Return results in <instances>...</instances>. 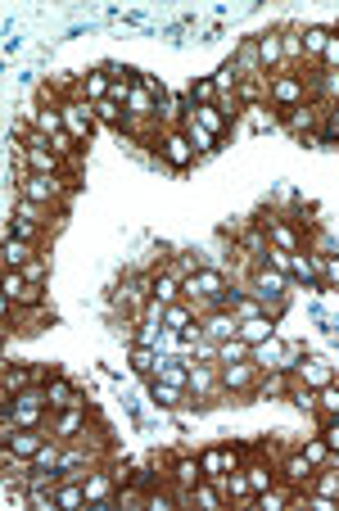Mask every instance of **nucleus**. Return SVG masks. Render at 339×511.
<instances>
[{"mask_svg": "<svg viewBox=\"0 0 339 511\" xmlns=\"http://www.w3.org/2000/svg\"><path fill=\"white\" fill-rule=\"evenodd\" d=\"M200 480H208L200 453H177V457H168V484H177V489H195Z\"/></svg>", "mask_w": 339, "mask_h": 511, "instance_id": "obj_10", "label": "nucleus"}, {"mask_svg": "<svg viewBox=\"0 0 339 511\" xmlns=\"http://www.w3.org/2000/svg\"><path fill=\"white\" fill-rule=\"evenodd\" d=\"M14 136L27 145V149H55V141L46 136V132H36L32 123H23V127H14Z\"/></svg>", "mask_w": 339, "mask_h": 511, "instance_id": "obj_49", "label": "nucleus"}, {"mask_svg": "<svg viewBox=\"0 0 339 511\" xmlns=\"http://www.w3.org/2000/svg\"><path fill=\"white\" fill-rule=\"evenodd\" d=\"M253 362L262 367V371H276V367H294L298 358H294V353H285V344H281V335H272L267 344H253Z\"/></svg>", "mask_w": 339, "mask_h": 511, "instance_id": "obj_20", "label": "nucleus"}, {"mask_svg": "<svg viewBox=\"0 0 339 511\" xmlns=\"http://www.w3.org/2000/svg\"><path fill=\"white\" fill-rule=\"evenodd\" d=\"M231 68H236L240 77H267V72H262V64H258V42H253V36L231 50Z\"/></svg>", "mask_w": 339, "mask_h": 511, "instance_id": "obj_29", "label": "nucleus"}, {"mask_svg": "<svg viewBox=\"0 0 339 511\" xmlns=\"http://www.w3.org/2000/svg\"><path fill=\"white\" fill-rule=\"evenodd\" d=\"M113 507H145V489H140L136 480L118 484V498H113Z\"/></svg>", "mask_w": 339, "mask_h": 511, "instance_id": "obj_52", "label": "nucleus"}, {"mask_svg": "<svg viewBox=\"0 0 339 511\" xmlns=\"http://www.w3.org/2000/svg\"><path fill=\"white\" fill-rule=\"evenodd\" d=\"M46 439H50V430H14V439H5V444H10L19 457H27V461H32L36 453H41V444H46Z\"/></svg>", "mask_w": 339, "mask_h": 511, "instance_id": "obj_33", "label": "nucleus"}, {"mask_svg": "<svg viewBox=\"0 0 339 511\" xmlns=\"http://www.w3.org/2000/svg\"><path fill=\"white\" fill-rule=\"evenodd\" d=\"M32 258H41V245L36 240H19V235H0V263L5 267H27Z\"/></svg>", "mask_w": 339, "mask_h": 511, "instance_id": "obj_15", "label": "nucleus"}, {"mask_svg": "<svg viewBox=\"0 0 339 511\" xmlns=\"http://www.w3.org/2000/svg\"><path fill=\"white\" fill-rule=\"evenodd\" d=\"M59 113H64V132L78 141V145L91 141L95 127H100V113H95V104H87V100H64Z\"/></svg>", "mask_w": 339, "mask_h": 511, "instance_id": "obj_4", "label": "nucleus"}, {"mask_svg": "<svg viewBox=\"0 0 339 511\" xmlns=\"http://www.w3.org/2000/svg\"><path fill=\"white\" fill-rule=\"evenodd\" d=\"M321 118H326V109L308 100V104H298V109L281 113V123H285L294 136H317V132H321Z\"/></svg>", "mask_w": 339, "mask_h": 511, "instance_id": "obj_14", "label": "nucleus"}, {"mask_svg": "<svg viewBox=\"0 0 339 511\" xmlns=\"http://www.w3.org/2000/svg\"><path fill=\"white\" fill-rule=\"evenodd\" d=\"M217 484H222V493H226V502H231V507H258V493H253V484L245 476V466L240 470H226Z\"/></svg>", "mask_w": 339, "mask_h": 511, "instance_id": "obj_16", "label": "nucleus"}, {"mask_svg": "<svg viewBox=\"0 0 339 511\" xmlns=\"http://www.w3.org/2000/svg\"><path fill=\"white\" fill-rule=\"evenodd\" d=\"M185 100H191L195 109H200V104H217V87H213V77H195L191 91H185Z\"/></svg>", "mask_w": 339, "mask_h": 511, "instance_id": "obj_44", "label": "nucleus"}, {"mask_svg": "<svg viewBox=\"0 0 339 511\" xmlns=\"http://www.w3.org/2000/svg\"><path fill=\"white\" fill-rule=\"evenodd\" d=\"M321 136L339 141V104H330V109H326V118H321Z\"/></svg>", "mask_w": 339, "mask_h": 511, "instance_id": "obj_57", "label": "nucleus"}, {"mask_svg": "<svg viewBox=\"0 0 339 511\" xmlns=\"http://www.w3.org/2000/svg\"><path fill=\"white\" fill-rule=\"evenodd\" d=\"M23 277L32 281V286H46V277H50V258L41 254V258H32L27 267H23Z\"/></svg>", "mask_w": 339, "mask_h": 511, "instance_id": "obj_54", "label": "nucleus"}, {"mask_svg": "<svg viewBox=\"0 0 339 511\" xmlns=\"http://www.w3.org/2000/svg\"><path fill=\"white\" fill-rule=\"evenodd\" d=\"M262 231H267V245H276V249H285V254H304V249H308V235L298 231L294 217L267 213V217H262Z\"/></svg>", "mask_w": 339, "mask_h": 511, "instance_id": "obj_5", "label": "nucleus"}, {"mask_svg": "<svg viewBox=\"0 0 339 511\" xmlns=\"http://www.w3.org/2000/svg\"><path fill=\"white\" fill-rule=\"evenodd\" d=\"M159 380L191 389V358H163V362H159Z\"/></svg>", "mask_w": 339, "mask_h": 511, "instance_id": "obj_38", "label": "nucleus"}, {"mask_svg": "<svg viewBox=\"0 0 339 511\" xmlns=\"http://www.w3.org/2000/svg\"><path fill=\"white\" fill-rule=\"evenodd\" d=\"M258 42V64H262V72H281L285 68V50H281V32H262V36H253Z\"/></svg>", "mask_w": 339, "mask_h": 511, "instance_id": "obj_24", "label": "nucleus"}, {"mask_svg": "<svg viewBox=\"0 0 339 511\" xmlns=\"http://www.w3.org/2000/svg\"><path fill=\"white\" fill-rule=\"evenodd\" d=\"M181 132H185V136H191V145H195V154H213V145H217V136H213L208 127H200V123H195V118H185V123H181Z\"/></svg>", "mask_w": 339, "mask_h": 511, "instance_id": "obj_43", "label": "nucleus"}, {"mask_svg": "<svg viewBox=\"0 0 339 511\" xmlns=\"http://www.w3.org/2000/svg\"><path fill=\"white\" fill-rule=\"evenodd\" d=\"M181 281H185V277H177L172 267L154 271V299H159V303H181Z\"/></svg>", "mask_w": 339, "mask_h": 511, "instance_id": "obj_36", "label": "nucleus"}, {"mask_svg": "<svg viewBox=\"0 0 339 511\" xmlns=\"http://www.w3.org/2000/svg\"><path fill=\"white\" fill-rule=\"evenodd\" d=\"M200 461H204V476H208V480H222V476H226V453H222V448H204Z\"/></svg>", "mask_w": 339, "mask_h": 511, "instance_id": "obj_48", "label": "nucleus"}, {"mask_svg": "<svg viewBox=\"0 0 339 511\" xmlns=\"http://www.w3.org/2000/svg\"><path fill=\"white\" fill-rule=\"evenodd\" d=\"M14 186H19V200H32V204H41V209H50V213H59L64 200L72 194V177H68V172H64V177H36V172H23Z\"/></svg>", "mask_w": 339, "mask_h": 511, "instance_id": "obj_1", "label": "nucleus"}, {"mask_svg": "<svg viewBox=\"0 0 339 511\" xmlns=\"http://www.w3.org/2000/svg\"><path fill=\"white\" fill-rule=\"evenodd\" d=\"M294 502H298V489L285 484V480H276L267 493H258V507H262V511H285V507H294Z\"/></svg>", "mask_w": 339, "mask_h": 511, "instance_id": "obj_31", "label": "nucleus"}, {"mask_svg": "<svg viewBox=\"0 0 339 511\" xmlns=\"http://www.w3.org/2000/svg\"><path fill=\"white\" fill-rule=\"evenodd\" d=\"M64 168H68V159L55 149H27V159H23V172H36V177H64Z\"/></svg>", "mask_w": 339, "mask_h": 511, "instance_id": "obj_21", "label": "nucleus"}, {"mask_svg": "<svg viewBox=\"0 0 339 511\" xmlns=\"http://www.w3.org/2000/svg\"><path fill=\"white\" fill-rule=\"evenodd\" d=\"M195 322H200V317H195V308L185 303V299H181V303H168V312H163V331H172V335H181L185 326H195Z\"/></svg>", "mask_w": 339, "mask_h": 511, "instance_id": "obj_37", "label": "nucleus"}, {"mask_svg": "<svg viewBox=\"0 0 339 511\" xmlns=\"http://www.w3.org/2000/svg\"><path fill=\"white\" fill-rule=\"evenodd\" d=\"M55 498H59L64 511H78V507H87V484H82V480H64V484L55 489Z\"/></svg>", "mask_w": 339, "mask_h": 511, "instance_id": "obj_42", "label": "nucleus"}, {"mask_svg": "<svg viewBox=\"0 0 339 511\" xmlns=\"http://www.w3.org/2000/svg\"><path fill=\"white\" fill-rule=\"evenodd\" d=\"M290 371H294V380H298V385H308V389H326V385L335 380L330 358H317V353H308V358H298Z\"/></svg>", "mask_w": 339, "mask_h": 511, "instance_id": "obj_13", "label": "nucleus"}, {"mask_svg": "<svg viewBox=\"0 0 339 511\" xmlns=\"http://www.w3.org/2000/svg\"><path fill=\"white\" fill-rule=\"evenodd\" d=\"M245 476L253 484V493H267L281 476H276V457H262V453H249L245 457Z\"/></svg>", "mask_w": 339, "mask_h": 511, "instance_id": "obj_17", "label": "nucleus"}, {"mask_svg": "<svg viewBox=\"0 0 339 511\" xmlns=\"http://www.w3.org/2000/svg\"><path fill=\"white\" fill-rule=\"evenodd\" d=\"M118 470H113L109 461H100L91 476H87V507H113V498H118Z\"/></svg>", "mask_w": 339, "mask_h": 511, "instance_id": "obj_6", "label": "nucleus"}, {"mask_svg": "<svg viewBox=\"0 0 339 511\" xmlns=\"http://www.w3.org/2000/svg\"><path fill=\"white\" fill-rule=\"evenodd\" d=\"M95 113H100V123H109V127H123V123H127V109H123L118 100H100Z\"/></svg>", "mask_w": 339, "mask_h": 511, "instance_id": "obj_50", "label": "nucleus"}, {"mask_svg": "<svg viewBox=\"0 0 339 511\" xmlns=\"http://www.w3.org/2000/svg\"><path fill=\"white\" fill-rule=\"evenodd\" d=\"M290 258H294V254H285V249H276V245H267V254H262V263L276 267V271H285V277H290Z\"/></svg>", "mask_w": 339, "mask_h": 511, "instance_id": "obj_55", "label": "nucleus"}, {"mask_svg": "<svg viewBox=\"0 0 339 511\" xmlns=\"http://www.w3.org/2000/svg\"><path fill=\"white\" fill-rule=\"evenodd\" d=\"M217 376H222V389L226 394H240V399H249L253 389H258V376H262V367L249 358V362H231V367H217Z\"/></svg>", "mask_w": 339, "mask_h": 511, "instance_id": "obj_7", "label": "nucleus"}, {"mask_svg": "<svg viewBox=\"0 0 339 511\" xmlns=\"http://www.w3.org/2000/svg\"><path fill=\"white\" fill-rule=\"evenodd\" d=\"M326 416H339V385L335 380L326 389H317V421H326Z\"/></svg>", "mask_w": 339, "mask_h": 511, "instance_id": "obj_46", "label": "nucleus"}, {"mask_svg": "<svg viewBox=\"0 0 339 511\" xmlns=\"http://www.w3.org/2000/svg\"><path fill=\"white\" fill-rule=\"evenodd\" d=\"M308 489H313V493H326V498H339V461H335V466H321V470H313Z\"/></svg>", "mask_w": 339, "mask_h": 511, "instance_id": "obj_41", "label": "nucleus"}, {"mask_svg": "<svg viewBox=\"0 0 339 511\" xmlns=\"http://www.w3.org/2000/svg\"><path fill=\"white\" fill-rule=\"evenodd\" d=\"M127 358H132V367L145 376V380H154L159 376V348H145V344H127Z\"/></svg>", "mask_w": 339, "mask_h": 511, "instance_id": "obj_35", "label": "nucleus"}, {"mask_svg": "<svg viewBox=\"0 0 339 511\" xmlns=\"http://www.w3.org/2000/svg\"><path fill=\"white\" fill-rule=\"evenodd\" d=\"M298 104H308V82H304V68H281L272 72V109L290 113Z\"/></svg>", "mask_w": 339, "mask_h": 511, "instance_id": "obj_2", "label": "nucleus"}, {"mask_svg": "<svg viewBox=\"0 0 339 511\" xmlns=\"http://www.w3.org/2000/svg\"><path fill=\"white\" fill-rule=\"evenodd\" d=\"M276 32H281L285 68H304V27H298V23H285V27H276Z\"/></svg>", "mask_w": 339, "mask_h": 511, "instance_id": "obj_27", "label": "nucleus"}, {"mask_svg": "<svg viewBox=\"0 0 339 511\" xmlns=\"http://www.w3.org/2000/svg\"><path fill=\"white\" fill-rule=\"evenodd\" d=\"M290 389H294V371L276 367V371H262V376H258L253 394H262V399H290Z\"/></svg>", "mask_w": 339, "mask_h": 511, "instance_id": "obj_25", "label": "nucleus"}, {"mask_svg": "<svg viewBox=\"0 0 339 511\" xmlns=\"http://www.w3.org/2000/svg\"><path fill=\"white\" fill-rule=\"evenodd\" d=\"M213 87H217V100H222V95H236V87H240V72H236L231 64H222V68L213 72Z\"/></svg>", "mask_w": 339, "mask_h": 511, "instance_id": "obj_47", "label": "nucleus"}, {"mask_svg": "<svg viewBox=\"0 0 339 511\" xmlns=\"http://www.w3.org/2000/svg\"><path fill=\"white\" fill-rule=\"evenodd\" d=\"M27 385H36L32 371L23 362H5V367H0V403H10L19 389H27Z\"/></svg>", "mask_w": 339, "mask_h": 511, "instance_id": "obj_26", "label": "nucleus"}, {"mask_svg": "<svg viewBox=\"0 0 339 511\" xmlns=\"http://www.w3.org/2000/svg\"><path fill=\"white\" fill-rule=\"evenodd\" d=\"M290 281H304V286H321V267H317V254H294L290 258Z\"/></svg>", "mask_w": 339, "mask_h": 511, "instance_id": "obj_32", "label": "nucleus"}, {"mask_svg": "<svg viewBox=\"0 0 339 511\" xmlns=\"http://www.w3.org/2000/svg\"><path fill=\"white\" fill-rule=\"evenodd\" d=\"M249 358H253V344H245L240 335L217 344V362H222V367H231V362H249Z\"/></svg>", "mask_w": 339, "mask_h": 511, "instance_id": "obj_40", "label": "nucleus"}, {"mask_svg": "<svg viewBox=\"0 0 339 511\" xmlns=\"http://www.w3.org/2000/svg\"><path fill=\"white\" fill-rule=\"evenodd\" d=\"M222 453H226V470H240V466H245V448H231V444H226Z\"/></svg>", "mask_w": 339, "mask_h": 511, "instance_id": "obj_59", "label": "nucleus"}, {"mask_svg": "<svg viewBox=\"0 0 339 511\" xmlns=\"http://www.w3.org/2000/svg\"><path fill=\"white\" fill-rule=\"evenodd\" d=\"M285 308H290V299H262V312H267V317H276V322H281Z\"/></svg>", "mask_w": 339, "mask_h": 511, "instance_id": "obj_58", "label": "nucleus"}, {"mask_svg": "<svg viewBox=\"0 0 339 511\" xmlns=\"http://www.w3.org/2000/svg\"><path fill=\"white\" fill-rule=\"evenodd\" d=\"M317 435L326 439V448L339 457V416H326V421H317Z\"/></svg>", "mask_w": 339, "mask_h": 511, "instance_id": "obj_53", "label": "nucleus"}, {"mask_svg": "<svg viewBox=\"0 0 339 511\" xmlns=\"http://www.w3.org/2000/svg\"><path fill=\"white\" fill-rule=\"evenodd\" d=\"M335 32H339V27H326V23H308V27H304V68H317V64H321V55H326V46H330Z\"/></svg>", "mask_w": 339, "mask_h": 511, "instance_id": "obj_19", "label": "nucleus"}, {"mask_svg": "<svg viewBox=\"0 0 339 511\" xmlns=\"http://www.w3.org/2000/svg\"><path fill=\"white\" fill-rule=\"evenodd\" d=\"M191 118H195V123H200V127H208V132H213L217 141H222L226 132H231V118H226V113H222L217 104H200V109L191 104Z\"/></svg>", "mask_w": 339, "mask_h": 511, "instance_id": "obj_30", "label": "nucleus"}, {"mask_svg": "<svg viewBox=\"0 0 339 511\" xmlns=\"http://www.w3.org/2000/svg\"><path fill=\"white\" fill-rule=\"evenodd\" d=\"M0 408H14V412H50L46 385H27V389H19V394H14L10 403H0Z\"/></svg>", "mask_w": 339, "mask_h": 511, "instance_id": "obj_28", "label": "nucleus"}, {"mask_svg": "<svg viewBox=\"0 0 339 511\" xmlns=\"http://www.w3.org/2000/svg\"><path fill=\"white\" fill-rule=\"evenodd\" d=\"M298 448L308 453V461H313L317 470H321V466H335V461H339V457H335L330 448H326V439H321V435H317V439H304V444H298Z\"/></svg>", "mask_w": 339, "mask_h": 511, "instance_id": "obj_45", "label": "nucleus"}, {"mask_svg": "<svg viewBox=\"0 0 339 511\" xmlns=\"http://www.w3.org/2000/svg\"><path fill=\"white\" fill-rule=\"evenodd\" d=\"M149 399H154L159 408H168V412H181V408H195V399H191V389H181V385H168V380H149Z\"/></svg>", "mask_w": 339, "mask_h": 511, "instance_id": "obj_18", "label": "nucleus"}, {"mask_svg": "<svg viewBox=\"0 0 339 511\" xmlns=\"http://www.w3.org/2000/svg\"><path fill=\"white\" fill-rule=\"evenodd\" d=\"M23 123H32L36 132H46V136L55 141V136L64 132V113H59V109H36V113H27V118H23Z\"/></svg>", "mask_w": 339, "mask_h": 511, "instance_id": "obj_39", "label": "nucleus"}, {"mask_svg": "<svg viewBox=\"0 0 339 511\" xmlns=\"http://www.w3.org/2000/svg\"><path fill=\"white\" fill-rule=\"evenodd\" d=\"M159 159L172 168V172H191L195 168V145H191V136H185L181 127H163V136H159Z\"/></svg>", "mask_w": 339, "mask_h": 511, "instance_id": "obj_3", "label": "nucleus"}, {"mask_svg": "<svg viewBox=\"0 0 339 511\" xmlns=\"http://www.w3.org/2000/svg\"><path fill=\"white\" fill-rule=\"evenodd\" d=\"M313 461H308V453L304 448H290V453H281L276 457V476L285 480V484H294V489H308V480H313Z\"/></svg>", "mask_w": 339, "mask_h": 511, "instance_id": "obj_9", "label": "nucleus"}, {"mask_svg": "<svg viewBox=\"0 0 339 511\" xmlns=\"http://www.w3.org/2000/svg\"><path fill=\"white\" fill-rule=\"evenodd\" d=\"M231 249H240L245 258L262 263V254H267V231H262V222H249V226H240V231H236V245H231Z\"/></svg>", "mask_w": 339, "mask_h": 511, "instance_id": "obj_23", "label": "nucleus"}, {"mask_svg": "<svg viewBox=\"0 0 339 511\" xmlns=\"http://www.w3.org/2000/svg\"><path fill=\"white\" fill-rule=\"evenodd\" d=\"M317 68H326V72H339V32L330 36V46H326V55H321V64Z\"/></svg>", "mask_w": 339, "mask_h": 511, "instance_id": "obj_56", "label": "nucleus"}, {"mask_svg": "<svg viewBox=\"0 0 339 511\" xmlns=\"http://www.w3.org/2000/svg\"><path fill=\"white\" fill-rule=\"evenodd\" d=\"M276 335V317H267V312H262V317H245L240 322V339L245 344H267Z\"/></svg>", "mask_w": 339, "mask_h": 511, "instance_id": "obj_34", "label": "nucleus"}, {"mask_svg": "<svg viewBox=\"0 0 339 511\" xmlns=\"http://www.w3.org/2000/svg\"><path fill=\"white\" fill-rule=\"evenodd\" d=\"M109 91H113V77L104 72V64L78 77V100H87V104H100V100H109Z\"/></svg>", "mask_w": 339, "mask_h": 511, "instance_id": "obj_22", "label": "nucleus"}, {"mask_svg": "<svg viewBox=\"0 0 339 511\" xmlns=\"http://www.w3.org/2000/svg\"><path fill=\"white\" fill-rule=\"evenodd\" d=\"M46 399H50V412H64V408H91L87 394H82V389L72 385L64 371H55V376L46 380Z\"/></svg>", "mask_w": 339, "mask_h": 511, "instance_id": "obj_11", "label": "nucleus"}, {"mask_svg": "<svg viewBox=\"0 0 339 511\" xmlns=\"http://www.w3.org/2000/svg\"><path fill=\"white\" fill-rule=\"evenodd\" d=\"M59 457H64V439H55V435H50V439L41 444V453L32 457V466H59Z\"/></svg>", "mask_w": 339, "mask_h": 511, "instance_id": "obj_51", "label": "nucleus"}, {"mask_svg": "<svg viewBox=\"0 0 339 511\" xmlns=\"http://www.w3.org/2000/svg\"><path fill=\"white\" fill-rule=\"evenodd\" d=\"M200 331H204V339H213V344L236 339V335H240V317H236L231 308H213V312H204V317H200Z\"/></svg>", "mask_w": 339, "mask_h": 511, "instance_id": "obj_12", "label": "nucleus"}, {"mask_svg": "<svg viewBox=\"0 0 339 511\" xmlns=\"http://www.w3.org/2000/svg\"><path fill=\"white\" fill-rule=\"evenodd\" d=\"M91 430V408H64V412H50V435L72 444V439H82Z\"/></svg>", "mask_w": 339, "mask_h": 511, "instance_id": "obj_8", "label": "nucleus"}]
</instances>
